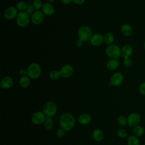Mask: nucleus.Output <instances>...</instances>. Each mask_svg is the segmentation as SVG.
Listing matches in <instances>:
<instances>
[{
	"instance_id": "obj_1",
	"label": "nucleus",
	"mask_w": 145,
	"mask_h": 145,
	"mask_svg": "<svg viewBox=\"0 0 145 145\" xmlns=\"http://www.w3.org/2000/svg\"><path fill=\"white\" fill-rule=\"evenodd\" d=\"M59 123L61 127L65 131H69L74 127L75 118L71 114L66 113L63 114L60 117Z\"/></svg>"
},
{
	"instance_id": "obj_2",
	"label": "nucleus",
	"mask_w": 145,
	"mask_h": 145,
	"mask_svg": "<svg viewBox=\"0 0 145 145\" xmlns=\"http://www.w3.org/2000/svg\"><path fill=\"white\" fill-rule=\"evenodd\" d=\"M106 55L112 59H117L121 56V50L116 44L109 45L105 49Z\"/></svg>"
},
{
	"instance_id": "obj_3",
	"label": "nucleus",
	"mask_w": 145,
	"mask_h": 145,
	"mask_svg": "<svg viewBox=\"0 0 145 145\" xmlns=\"http://www.w3.org/2000/svg\"><path fill=\"white\" fill-rule=\"evenodd\" d=\"M79 39L82 41H87L91 40L92 37V31L89 27L87 25L81 26L78 31Z\"/></svg>"
},
{
	"instance_id": "obj_4",
	"label": "nucleus",
	"mask_w": 145,
	"mask_h": 145,
	"mask_svg": "<svg viewBox=\"0 0 145 145\" xmlns=\"http://www.w3.org/2000/svg\"><path fill=\"white\" fill-rule=\"evenodd\" d=\"M41 69L40 66L37 63H32L27 69V75L32 79L37 78L41 74Z\"/></svg>"
},
{
	"instance_id": "obj_5",
	"label": "nucleus",
	"mask_w": 145,
	"mask_h": 145,
	"mask_svg": "<svg viewBox=\"0 0 145 145\" xmlns=\"http://www.w3.org/2000/svg\"><path fill=\"white\" fill-rule=\"evenodd\" d=\"M16 23L21 27H27L29 23V16L25 11L19 12L16 16Z\"/></svg>"
},
{
	"instance_id": "obj_6",
	"label": "nucleus",
	"mask_w": 145,
	"mask_h": 145,
	"mask_svg": "<svg viewBox=\"0 0 145 145\" xmlns=\"http://www.w3.org/2000/svg\"><path fill=\"white\" fill-rule=\"evenodd\" d=\"M57 111V106L56 104L53 101H48L43 106L44 113L48 117L53 116Z\"/></svg>"
},
{
	"instance_id": "obj_7",
	"label": "nucleus",
	"mask_w": 145,
	"mask_h": 145,
	"mask_svg": "<svg viewBox=\"0 0 145 145\" xmlns=\"http://www.w3.org/2000/svg\"><path fill=\"white\" fill-rule=\"evenodd\" d=\"M127 120V124L130 127H135L140 122V117L138 113H132L129 115Z\"/></svg>"
},
{
	"instance_id": "obj_8",
	"label": "nucleus",
	"mask_w": 145,
	"mask_h": 145,
	"mask_svg": "<svg viewBox=\"0 0 145 145\" xmlns=\"http://www.w3.org/2000/svg\"><path fill=\"white\" fill-rule=\"evenodd\" d=\"M123 80V76L121 72H116L110 78V83L114 86H118L122 84Z\"/></svg>"
},
{
	"instance_id": "obj_9",
	"label": "nucleus",
	"mask_w": 145,
	"mask_h": 145,
	"mask_svg": "<svg viewBox=\"0 0 145 145\" xmlns=\"http://www.w3.org/2000/svg\"><path fill=\"white\" fill-rule=\"evenodd\" d=\"M46 119L45 114L41 112H37L35 113L31 118L32 122L35 125H39L44 122Z\"/></svg>"
},
{
	"instance_id": "obj_10",
	"label": "nucleus",
	"mask_w": 145,
	"mask_h": 145,
	"mask_svg": "<svg viewBox=\"0 0 145 145\" xmlns=\"http://www.w3.org/2000/svg\"><path fill=\"white\" fill-rule=\"evenodd\" d=\"M44 18V16L42 12L38 10L35 11L34 13L32 15L31 21L34 24L38 25L42 22Z\"/></svg>"
},
{
	"instance_id": "obj_11",
	"label": "nucleus",
	"mask_w": 145,
	"mask_h": 145,
	"mask_svg": "<svg viewBox=\"0 0 145 145\" xmlns=\"http://www.w3.org/2000/svg\"><path fill=\"white\" fill-rule=\"evenodd\" d=\"M18 14L17 8L14 6H11L5 10L4 12V16L7 19L11 20L17 16Z\"/></svg>"
},
{
	"instance_id": "obj_12",
	"label": "nucleus",
	"mask_w": 145,
	"mask_h": 145,
	"mask_svg": "<svg viewBox=\"0 0 145 145\" xmlns=\"http://www.w3.org/2000/svg\"><path fill=\"white\" fill-rule=\"evenodd\" d=\"M73 67L70 65H65L59 71L61 76L63 78H69L73 74Z\"/></svg>"
},
{
	"instance_id": "obj_13",
	"label": "nucleus",
	"mask_w": 145,
	"mask_h": 145,
	"mask_svg": "<svg viewBox=\"0 0 145 145\" xmlns=\"http://www.w3.org/2000/svg\"><path fill=\"white\" fill-rule=\"evenodd\" d=\"M104 40L103 36L100 33H96L92 36L90 42L91 44L94 46H98L102 44Z\"/></svg>"
},
{
	"instance_id": "obj_14",
	"label": "nucleus",
	"mask_w": 145,
	"mask_h": 145,
	"mask_svg": "<svg viewBox=\"0 0 145 145\" xmlns=\"http://www.w3.org/2000/svg\"><path fill=\"white\" fill-rule=\"evenodd\" d=\"M13 84V80L10 76H5L3 78L1 82V86L3 89L10 88Z\"/></svg>"
},
{
	"instance_id": "obj_15",
	"label": "nucleus",
	"mask_w": 145,
	"mask_h": 145,
	"mask_svg": "<svg viewBox=\"0 0 145 145\" xmlns=\"http://www.w3.org/2000/svg\"><path fill=\"white\" fill-rule=\"evenodd\" d=\"M121 32L125 36H130L133 32L132 27L129 24H123L121 27Z\"/></svg>"
},
{
	"instance_id": "obj_16",
	"label": "nucleus",
	"mask_w": 145,
	"mask_h": 145,
	"mask_svg": "<svg viewBox=\"0 0 145 145\" xmlns=\"http://www.w3.org/2000/svg\"><path fill=\"white\" fill-rule=\"evenodd\" d=\"M133 49L130 45H126L121 49V56L124 58H129L133 53Z\"/></svg>"
},
{
	"instance_id": "obj_17",
	"label": "nucleus",
	"mask_w": 145,
	"mask_h": 145,
	"mask_svg": "<svg viewBox=\"0 0 145 145\" xmlns=\"http://www.w3.org/2000/svg\"><path fill=\"white\" fill-rule=\"evenodd\" d=\"M42 11L46 15L50 16L54 13V8L50 3H45L42 5Z\"/></svg>"
},
{
	"instance_id": "obj_18",
	"label": "nucleus",
	"mask_w": 145,
	"mask_h": 145,
	"mask_svg": "<svg viewBox=\"0 0 145 145\" xmlns=\"http://www.w3.org/2000/svg\"><path fill=\"white\" fill-rule=\"evenodd\" d=\"M119 62L117 59H111L110 60L108 61L106 63V67L108 70L110 71H113L116 70L119 66Z\"/></svg>"
},
{
	"instance_id": "obj_19",
	"label": "nucleus",
	"mask_w": 145,
	"mask_h": 145,
	"mask_svg": "<svg viewBox=\"0 0 145 145\" xmlns=\"http://www.w3.org/2000/svg\"><path fill=\"white\" fill-rule=\"evenodd\" d=\"M91 121V117L88 114H82L78 118L79 122L82 125L89 123Z\"/></svg>"
},
{
	"instance_id": "obj_20",
	"label": "nucleus",
	"mask_w": 145,
	"mask_h": 145,
	"mask_svg": "<svg viewBox=\"0 0 145 145\" xmlns=\"http://www.w3.org/2000/svg\"><path fill=\"white\" fill-rule=\"evenodd\" d=\"M103 133L102 131L100 129L95 130L92 134L93 139L97 142H100L102 140V139H103Z\"/></svg>"
},
{
	"instance_id": "obj_21",
	"label": "nucleus",
	"mask_w": 145,
	"mask_h": 145,
	"mask_svg": "<svg viewBox=\"0 0 145 145\" xmlns=\"http://www.w3.org/2000/svg\"><path fill=\"white\" fill-rule=\"evenodd\" d=\"M29 83H30V80L29 77H28L27 76H25V75L22 76L19 80V84L20 86L23 88L27 87L29 85Z\"/></svg>"
},
{
	"instance_id": "obj_22",
	"label": "nucleus",
	"mask_w": 145,
	"mask_h": 145,
	"mask_svg": "<svg viewBox=\"0 0 145 145\" xmlns=\"http://www.w3.org/2000/svg\"><path fill=\"white\" fill-rule=\"evenodd\" d=\"M104 40L105 44L108 45H111L114 41V36L110 32H107L104 36Z\"/></svg>"
},
{
	"instance_id": "obj_23",
	"label": "nucleus",
	"mask_w": 145,
	"mask_h": 145,
	"mask_svg": "<svg viewBox=\"0 0 145 145\" xmlns=\"http://www.w3.org/2000/svg\"><path fill=\"white\" fill-rule=\"evenodd\" d=\"M139 140L136 136L130 135L127 139V145H139Z\"/></svg>"
},
{
	"instance_id": "obj_24",
	"label": "nucleus",
	"mask_w": 145,
	"mask_h": 145,
	"mask_svg": "<svg viewBox=\"0 0 145 145\" xmlns=\"http://www.w3.org/2000/svg\"><path fill=\"white\" fill-rule=\"evenodd\" d=\"M133 132L135 136L141 137L144 133V129L141 126L137 125L134 127Z\"/></svg>"
},
{
	"instance_id": "obj_25",
	"label": "nucleus",
	"mask_w": 145,
	"mask_h": 145,
	"mask_svg": "<svg viewBox=\"0 0 145 145\" xmlns=\"http://www.w3.org/2000/svg\"><path fill=\"white\" fill-rule=\"evenodd\" d=\"M44 125L45 129H46L47 130H50L52 129L53 126V123L50 117H46V119L44 122Z\"/></svg>"
},
{
	"instance_id": "obj_26",
	"label": "nucleus",
	"mask_w": 145,
	"mask_h": 145,
	"mask_svg": "<svg viewBox=\"0 0 145 145\" xmlns=\"http://www.w3.org/2000/svg\"><path fill=\"white\" fill-rule=\"evenodd\" d=\"M27 5L25 2L23 1H20L18 2L16 4V7L17 9H18L20 11H24L27 9Z\"/></svg>"
},
{
	"instance_id": "obj_27",
	"label": "nucleus",
	"mask_w": 145,
	"mask_h": 145,
	"mask_svg": "<svg viewBox=\"0 0 145 145\" xmlns=\"http://www.w3.org/2000/svg\"><path fill=\"white\" fill-rule=\"evenodd\" d=\"M61 76V73L59 71L53 70L49 74V77L52 80H57Z\"/></svg>"
},
{
	"instance_id": "obj_28",
	"label": "nucleus",
	"mask_w": 145,
	"mask_h": 145,
	"mask_svg": "<svg viewBox=\"0 0 145 145\" xmlns=\"http://www.w3.org/2000/svg\"><path fill=\"white\" fill-rule=\"evenodd\" d=\"M117 122L118 124L121 126H126L127 123V120L126 118L125 117L123 116H121L118 117Z\"/></svg>"
},
{
	"instance_id": "obj_29",
	"label": "nucleus",
	"mask_w": 145,
	"mask_h": 145,
	"mask_svg": "<svg viewBox=\"0 0 145 145\" xmlns=\"http://www.w3.org/2000/svg\"><path fill=\"white\" fill-rule=\"evenodd\" d=\"M33 7L35 9L37 10V11L42 8V2L41 0H34L33 2Z\"/></svg>"
},
{
	"instance_id": "obj_30",
	"label": "nucleus",
	"mask_w": 145,
	"mask_h": 145,
	"mask_svg": "<svg viewBox=\"0 0 145 145\" xmlns=\"http://www.w3.org/2000/svg\"><path fill=\"white\" fill-rule=\"evenodd\" d=\"M117 135L120 138H126L127 136V133L125 129H120L117 131Z\"/></svg>"
},
{
	"instance_id": "obj_31",
	"label": "nucleus",
	"mask_w": 145,
	"mask_h": 145,
	"mask_svg": "<svg viewBox=\"0 0 145 145\" xmlns=\"http://www.w3.org/2000/svg\"><path fill=\"white\" fill-rule=\"evenodd\" d=\"M123 65L126 67H130L132 66V65H133V61L129 57V58H124L123 61Z\"/></svg>"
},
{
	"instance_id": "obj_32",
	"label": "nucleus",
	"mask_w": 145,
	"mask_h": 145,
	"mask_svg": "<svg viewBox=\"0 0 145 145\" xmlns=\"http://www.w3.org/2000/svg\"><path fill=\"white\" fill-rule=\"evenodd\" d=\"M139 91L141 95L145 96V82H142L139 85Z\"/></svg>"
},
{
	"instance_id": "obj_33",
	"label": "nucleus",
	"mask_w": 145,
	"mask_h": 145,
	"mask_svg": "<svg viewBox=\"0 0 145 145\" xmlns=\"http://www.w3.org/2000/svg\"><path fill=\"white\" fill-rule=\"evenodd\" d=\"M65 130L63 128L59 129L57 131V135L60 138L63 137L65 135Z\"/></svg>"
},
{
	"instance_id": "obj_34",
	"label": "nucleus",
	"mask_w": 145,
	"mask_h": 145,
	"mask_svg": "<svg viewBox=\"0 0 145 145\" xmlns=\"http://www.w3.org/2000/svg\"><path fill=\"white\" fill-rule=\"evenodd\" d=\"M26 12L28 15H31L32 14H33L34 13V7H33V6H28L26 9Z\"/></svg>"
},
{
	"instance_id": "obj_35",
	"label": "nucleus",
	"mask_w": 145,
	"mask_h": 145,
	"mask_svg": "<svg viewBox=\"0 0 145 145\" xmlns=\"http://www.w3.org/2000/svg\"><path fill=\"white\" fill-rule=\"evenodd\" d=\"M83 44V41L80 39H78L75 42V45L77 48H80Z\"/></svg>"
},
{
	"instance_id": "obj_36",
	"label": "nucleus",
	"mask_w": 145,
	"mask_h": 145,
	"mask_svg": "<svg viewBox=\"0 0 145 145\" xmlns=\"http://www.w3.org/2000/svg\"><path fill=\"white\" fill-rule=\"evenodd\" d=\"M72 1L77 5H82L85 2V0H72Z\"/></svg>"
},
{
	"instance_id": "obj_37",
	"label": "nucleus",
	"mask_w": 145,
	"mask_h": 145,
	"mask_svg": "<svg viewBox=\"0 0 145 145\" xmlns=\"http://www.w3.org/2000/svg\"><path fill=\"white\" fill-rule=\"evenodd\" d=\"M19 73H20V74L21 75L24 76V75H25L26 74H27V70H25V69H21V70H20V71H19Z\"/></svg>"
},
{
	"instance_id": "obj_38",
	"label": "nucleus",
	"mask_w": 145,
	"mask_h": 145,
	"mask_svg": "<svg viewBox=\"0 0 145 145\" xmlns=\"http://www.w3.org/2000/svg\"><path fill=\"white\" fill-rule=\"evenodd\" d=\"M71 1H72V0H61L62 3L65 4V5L69 4Z\"/></svg>"
},
{
	"instance_id": "obj_39",
	"label": "nucleus",
	"mask_w": 145,
	"mask_h": 145,
	"mask_svg": "<svg viewBox=\"0 0 145 145\" xmlns=\"http://www.w3.org/2000/svg\"><path fill=\"white\" fill-rule=\"evenodd\" d=\"M48 2H49V3H52V2H53L54 1V0H46Z\"/></svg>"
},
{
	"instance_id": "obj_40",
	"label": "nucleus",
	"mask_w": 145,
	"mask_h": 145,
	"mask_svg": "<svg viewBox=\"0 0 145 145\" xmlns=\"http://www.w3.org/2000/svg\"><path fill=\"white\" fill-rule=\"evenodd\" d=\"M143 48H144V49H145V41H144V44H143Z\"/></svg>"
},
{
	"instance_id": "obj_41",
	"label": "nucleus",
	"mask_w": 145,
	"mask_h": 145,
	"mask_svg": "<svg viewBox=\"0 0 145 145\" xmlns=\"http://www.w3.org/2000/svg\"><path fill=\"white\" fill-rule=\"evenodd\" d=\"M143 145H145V144H143Z\"/></svg>"
}]
</instances>
